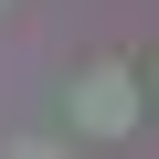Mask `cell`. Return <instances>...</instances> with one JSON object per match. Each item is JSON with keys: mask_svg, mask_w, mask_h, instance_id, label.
Returning <instances> with one entry per match:
<instances>
[{"mask_svg": "<svg viewBox=\"0 0 159 159\" xmlns=\"http://www.w3.org/2000/svg\"><path fill=\"white\" fill-rule=\"evenodd\" d=\"M148 85H159V74H148Z\"/></svg>", "mask_w": 159, "mask_h": 159, "instance_id": "3957f363", "label": "cell"}, {"mask_svg": "<svg viewBox=\"0 0 159 159\" xmlns=\"http://www.w3.org/2000/svg\"><path fill=\"white\" fill-rule=\"evenodd\" d=\"M64 117H74V138H127V127L148 117V96H138L127 64H85V74L64 85Z\"/></svg>", "mask_w": 159, "mask_h": 159, "instance_id": "6da1fadb", "label": "cell"}, {"mask_svg": "<svg viewBox=\"0 0 159 159\" xmlns=\"http://www.w3.org/2000/svg\"><path fill=\"white\" fill-rule=\"evenodd\" d=\"M11 159H53V148H11Z\"/></svg>", "mask_w": 159, "mask_h": 159, "instance_id": "7a4b0ae2", "label": "cell"}]
</instances>
